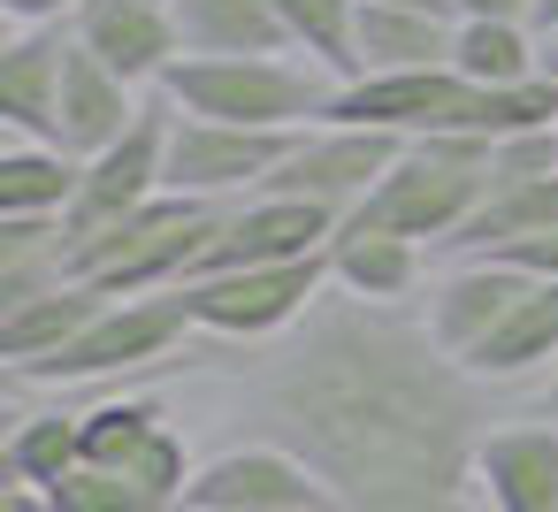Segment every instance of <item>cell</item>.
I'll list each match as a JSON object with an SVG mask.
<instances>
[{
  "label": "cell",
  "mask_w": 558,
  "mask_h": 512,
  "mask_svg": "<svg viewBox=\"0 0 558 512\" xmlns=\"http://www.w3.org/2000/svg\"><path fill=\"white\" fill-rule=\"evenodd\" d=\"M238 413L253 443H283L337 512H489V382H474L413 306L322 291L283 344H260Z\"/></svg>",
  "instance_id": "cell-1"
},
{
  "label": "cell",
  "mask_w": 558,
  "mask_h": 512,
  "mask_svg": "<svg viewBox=\"0 0 558 512\" xmlns=\"http://www.w3.org/2000/svg\"><path fill=\"white\" fill-rule=\"evenodd\" d=\"M161 100L192 123H230V131H276L299 138L329 123L337 77L299 62V54H184L161 85Z\"/></svg>",
  "instance_id": "cell-2"
},
{
  "label": "cell",
  "mask_w": 558,
  "mask_h": 512,
  "mask_svg": "<svg viewBox=\"0 0 558 512\" xmlns=\"http://www.w3.org/2000/svg\"><path fill=\"white\" fill-rule=\"evenodd\" d=\"M222 215L230 207H199V199H177L169 192V199H154V207H138V215H123V222H108L93 237H77L70 276L93 283V291H108V298L184 291L207 268V253L222 237Z\"/></svg>",
  "instance_id": "cell-3"
},
{
  "label": "cell",
  "mask_w": 558,
  "mask_h": 512,
  "mask_svg": "<svg viewBox=\"0 0 558 512\" xmlns=\"http://www.w3.org/2000/svg\"><path fill=\"white\" fill-rule=\"evenodd\" d=\"M497 192V146L489 138H413L405 161L383 176V192L352 215V222H375L390 237H413L428 253H451V237L474 222V207Z\"/></svg>",
  "instance_id": "cell-4"
},
{
  "label": "cell",
  "mask_w": 558,
  "mask_h": 512,
  "mask_svg": "<svg viewBox=\"0 0 558 512\" xmlns=\"http://www.w3.org/2000/svg\"><path fill=\"white\" fill-rule=\"evenodd\" d=\"M192 298L184 291H154V298H108V314L54 359L9 375L16 390H77V382H131V375H154L169 359H184L192 344Z\"/></svg>",
  "instance_id": "cell-5"
},
{
  "label": "cell",
  "mask_w": 558,
  "mask_h": 512,
  "mask_svg": "<svg viewBox=\"0 0 558 512\" xmlns=\"http://www.w3.org/2000/svg\"><path fill=\"white\" fill-rule=\"evenodd\" d=\"M329 291V253L322 260H291V268H238V276H199L184 283L192 298V329L215 344H283Z\"/></svg>",
  "instance_id": "cell-6"
},
{
  "label": "cell",
  "mask_w": 558,
  "mask_h": 512,
  "mask_svg": "<svg viewBox=\"0 0 558 512\" xmlns=\"http://www.w3.org/2000/svg\"><path fill=\"white\" fill-rule=\"evenodd\" d=\"M398 161H405V138H383V131H360V123H314V131H299V146H291V161L276 169L268 192L352 222Z\"/></svg>",
  "instance_id": "cell-7"
},
{
  "label": "cell",
  "mask_w": 558,
  "mask_h": 512,
  "mask_svg": "<svg viewBox=\"0 0 558 512\" xmlns=\"http://www.w3.org/2000/svg\"><path fill=\"white\" fill-rule=\"evenodd\" d=\"M291 146L299 138H276V131H230V123L177 115V131H169V192L199 199V207L260 199L276 184V169L291 161Z\"/></svg>",
  "instance_id": "cell-8"
},
{
  "label": "cell",
  "mask_w": 558,
  "mask_h": 512,
  "mask_svg": "<svg viewBox=\"0 0 558 512\" xmlns=\"http://www.w3.org/2000/svg\"><path fill=\"white\" fill-rule=\"evenodd\" d=\"M169 131H177V108L154 93L146 115L131 123V138H116L108 154L85 161V184H77V207H70L77 237H93V230H108V222H123L138 207L169 199Z\"/></svg>",
  "instance_id": "cell-9"
},
{
  "label": "cell",
  "mask_w": 558,
  "mask_h": 512,
  "mask_svg": "<svg viewBox=\"0 0 558 512\" xmlns=\"http://www.w3.org/2000/svg\"><path fill=\"white\" fill-rule=\"evenodd\" d=\"M474 85L444 62V70H383V77H352L337 85V108L329 123H360V131H383V138H444L459 131Z\"/></svg>",
  "instance_id": "cell-10"
},
{
  "label": "cell",
  "mask_w": 558,
  "mask_h": 512,
  "mask_svg": "<svg viewBox=\"0 0 558 512\" xmlns=\"http://www.w3.org/2000/svg\"><path fill=\"white\" fill-rule=\"evenodd\" d=\"M184 512H337V504L283 443L245 436V443L199 459V481H192Z\"/></svg>",
  "instance_id": "cell-11"
},
{
  "label": "cell",
  "mask_w": 558,
  "mask_h": 512,
  "mask_svg": "<svg viewBox=\"0 0 558 512\" xmlns=\"http://www.w3.org/2000/svg\"><path fill=\"white\" fill-rule=\"evenodd\" d=\"M70 39L100 70H116L131 93H161L169 70L184 62V32H177L169 0H85L77 24H70Z\"/></svg>",
  "instance_id": "cell-12"
},
{
  "label": "cell",
  "mask_w": 558,
  "mask_h": 512,
  "mask_svg": "<svg viewBox=\"0 0 558 512\" xmlns=\"http://www.w3.org/2000/svg\"><path fill=\"white\" fill-rule=\"evenodd\" d=\"M337 230H344L337 215H322V207H306V199H276V192H260V199H238V207L222 215V237H215V253H207V268H199V276L322 260ZM199 276H192V283H199Z\"/></svg>",
  "instance_id": "cell-13"
},
{
  "label": "cell",
  "mask_w": 558,
  "mask_h": 512,
  "mask_svg": "<svg viewBox=\"0 0 558 512\" xmlns=\"http://www.w3.org/2000/svg\"><path fill=\"white\" fill-rule=\"evenodd\" d=\"M520 298H527V276H520V268H505V260H444V268L428 276V298H421L413 314H421V329H428L451 359H466Z\"/></svg>",
  "instance_id": "cell-14"
},
{
  "label": "cell",
  "mask_w": 558,
  "mask_h": 512,
  "mask_svg": "<svg viewBox=\"0 0 558 512\" xmlns=\"http://www.w3.org/2000/svg\"><path fill=\"white\" fill-rule=\"evenodd\" d=\"M70 47H77L70 32H0V138L54 146Z\"/></svg>",
  "instance_id": "cell-15"
},
{
  "label": "cell",
  "mask_w": 558,
  "mask_h": 512,
  "mask_svg": "<svg viewBox=\"0 0 558 512\" xmlns=\"http://www.w3.org/2000/svg\"><path fill=\"white\" fill-rule=\"evenodd\" d=\"M329 291L367 298V306H421L413 291H428V245L390 237L375 222H344L329 237Z\"/></svg>",
  "instance_id": "cell-16"
},
{
  "label": "cell",
  "mask_w": 558,
  "mask_h": 512,
  "mask_svg": "<svg viewBox=\"0 0 558 512\" xmlns=\"http://www.w3.org/2000/svg\"><path fill=\"white\" fill-rule=\"evenodd\" d=\"M154 93H131L116 70H100L85 47H70V77H62V115H54V146L70 161L108 154L116 138H131V123L146 115Z\"/></svg>",
  "instance_id": "cell-17"
},
{
  "label": "cell",
  "mask_w": 558,
  "mask_h": 512,
  "mask_svg": "<svg viewBox=\"0 0 558 512\" xmlns=\"http://www.w3.org/2000/svg\"><path fill=\"white\" fill-rule=\"evenodd\" d=\"M489 512H558V420H505L482 443Z\"/></svg>",
  "instance_id": "cell-18"
},
{
  "label": "cell",
  "mask_w": 558,
  "mask_h": 512,
  "mask_svg": "<svg viewBox=\"0 0 558 512\" xmlns=\"http://www.w3.org/2000/svg\"><path fill=\"white\" fill-rule=\"evenodd\" d=\"M474 382H489V390H512V382H527V375H550L558 367V283H527V298L459 359Z\"/></svg>",
  "instance_id": "cell-19"
},
{
  "label": "cell",
  "mask_w": 558,
  "mask_h": 512,
  "mask_svg": "<svg viewBox=\"0 0 558 512\" xmlns=\"http://www.w3.org/2000/svg\"><path fill=\"white\" fill-rule=\"evenodd\" d=\"M100 314H108V291H93V283H62L24 306H0V375H24V367L70 352Z\"/></svg>",
  "instance_id": "cell-20"
},
{
  "label": "cell",
  "mask_w": 558,
  "mask_h": 512,
  "mask_svg": "<svg viewBox=\"0 0 558 512\" xmlns=\"http://www.w3.org/2000/svg\"><path fill=\"white\" fill-rule=\"evenodd\" d=\"M85 161L39 138H0V222H70Z\"/></svg>",
  "instance_id": "cell-21"
},
{
  "label": "cell",
  "mask_w": 558,
  "mask_h": 512,
  "mask_svg": "<svg viewBox=\"0 0 558 512\" xmlns=\"http://www.w3.org/2000/svg\"><path fill=\"white\" fill-rule=\"evenodd\" d=\"M550 230H558V176H512L474 207V222L451 237L444 260H489V253H512V245L550 237Z\"/></svg>",
  "instance_id": "cell-22"
},
{
  "label": "cell",
  "mask_w": 558,
  "mask_h": 512,
  "mask_svg": "<svg viewBox=\"0 0 558 512\" xmlns=\"http://www.w3.org/2000/svg\"><path fill=\"white\" fill-rule=\"evenodd\" d=\"M451 47H459V16L360 9V77H383V70H444Z\"/></svg>",
  "instance_id": "cell-23"
},
{
  "label": "cell",
  "mask_w": 558,
  "mask_h": 512,
  "mask_svg": "<svg viewBox=\"0 0 558 512\" xmlns=\"http://www.w3.org/2000/svg\"><path fill=\"white\" fill-rule=\"evenodd\" d=\"M184 54H291L276 0H169Z\"/></svg>",
  "instance_id": "cell-24"
},
{
  "label": "cell",
  "mask_w": 558,
  "mask_h": 512,
  "mask_svg": "<svg viewBox=\"0 0 558 512\" xmlns=\"http://www.w3.org/2000/svg\"><path fill=\"white\" fill-rule=\"evenodd\" d=\"M0 466H9V481L24 489H54L85 466V443H77V413L70 405H24L9 420V443H0Z\"/></svg>",
  "instance_id": "cell-25"
},
{
  "label": "cell",
  "mask_w": 558,
  "mask_h": 512,
  "mask_svg": "<svg viewBox=\"0 0 558 512\" xmlns=\"http://www.w3.org/2000/svg\"><path fill=\"white\" fill-rule=\"evenodd\" d=\"M169 428V398H154V390H116V398H93V405H77V443H85V466H108V474H123L154 436Z\"/></svg>",
  "instance_id": "cell-26"
},
{
  "label": "cell",
  "mask_w": 558,
  "mask_h": 512,
  "mask_svg": "<svg viewBox=\"0 0 558 512\" xmlns=\"http://www.w3.org/2000/svg\"><path fill=\"white\" fill-rule=\"evenodd\" d=\"M276 24L299 62L329 70L337 85L360 77V0H276Z\"/></svg>",
  "instance_id": "cell-27"
},
{
  "label": "cell",
  "mask_w": 558,
  "mask_h": 512,
  "mask_svg": "<svg viewBox=\"0 0 558 512\" xmlns=\"http://www.w3.org/2000/svg\"><path fill=\"white\" fill-rule=\"evenodd\" d=\"M451 70H459L466 85H482V93L527 85V77H543V32H535V24H512V16H497V24H459Z\"/></svg>",
  "instance_id": "cell-28"
},
{
  "label": "cell",
  "mask_w": 558,
  "mask_h": 512,
  "mask_svg": "<svg viewBox=\"0 0 558 512\" xmlns=\"http://www.w3.org/2000/svg\"><path fill=\"white\" fill-rule=\"evenodd\" d=\"M47 497H54V512H161L131 474H108V466H77V474L54 481Z\"/></svg>",
  "instance_id": "cell-29"
},
{
  "label": "cell",
  "mask_w": 558,
  "mask_h": 512,
  "mask_svg": "<svg viewBox=\"0 0 558 512\" xmlns=\"http://www.w3.org/2000/svg\"><path fill=\"white\" fill-rule=\"evenodd\" d=\"M85 0H0V16H9V32H70Z\"/></svg>",
  "instance_id": "cell-30"
},
{
  "label": "cell",
  "mask_w": 558,
  "mask_h": 512,
  "mask_svg": "<svg viewBox=\"0 0 558 512\" xmlns=\"http://www.w3.org/2000/svg\"><path fill=\"white\" fill-rule=\"evenodd\" d=\"M489 260L520 268L527 283H558V230H550V237H527V245H512V253H489Z\"/></svg>",
  "instance_id": "cell-31"
},
{
  "label": "cell",
  "mask_w": 558,
  "mask_h": 512,
  "mask_svg": "<svg viewBox=\"0 0 558 512\" xmlns=\"http://www.w3.org/2000/svg\"><path fill=\"white\" fill-rule=\"evenodd\" d=\"M451 16H459V24H497V16L527 24V16H535V0H451Z\"/></svg>",
  "instance_id": "cell-32"
},
{
  "label": "cell",
  "mask_w": 558,
  "mask_h": 512,
  "mask_svg": "<svg viewBox=\"0 0 558 512\" xmlns=\"http://www.w3.org/2000/svg\"><path fill=\"white\" fill-rule=\"evenodd\" d=\"M0 512H54V497H47V489H24V481H9V489H0Z\"/></svg>",
  "instance_id": "cell-33"
},
{
  "label": "cell",
  "mask_w": 558,
  "mask_h": 512,
  "mask_svg": "<svg viewBox=\"0 0 558 512\" xmlns=\"http://www.w3.org/2000/svg\"><path fill=\"white\" fill-rule=\"evenodd\" d=\"M360 9H428V16H451V0H360Z\"/></svg>",
  "instance_id": "cell-34"
},
{
  "label": "cell",
  "mask_w": 558,
  "mask_h": 512,
  "mask_svg": "<svg viewBox=\"0 0 558 512\" xmlns=\"http://www.w3.org/2000/svg\"><path fill=\"white\" fill-rule=\"evenodd\" d=\"M527 24H535V32L550 39V32H558V0H535V16H527Z\"/></svg>",
  "instance_id": "cell-35"
},
{
  "label": "cell",
  "mask_w": 558,
  "mask_h": 512,
  "mask_svg": "<svg viewBox=\"0 0 558 512\" xmlns=\"http://www.w3.org/2000/svg\"><path fill=\"white\" fill-rule=\"evenodd\" d=\"M543 420H558V367L543 375Z\"/></svg>",
  "instance_id": "cell-36"
},
{
  "label": "cell",
  "mask_w": 558,
  "mask_h": 512,
  "mask_svg": "<svg viewBox=\"0 0 558 512\" xmlns=\"http://www.w3.org/2000/svg\"><path fill=\"white\" fill-rule=\"evenodd\" d=\"M543 77H558V32L543 39Z\"/></svg>",
  "instance_id": "cell-37"
}]
</instances>
